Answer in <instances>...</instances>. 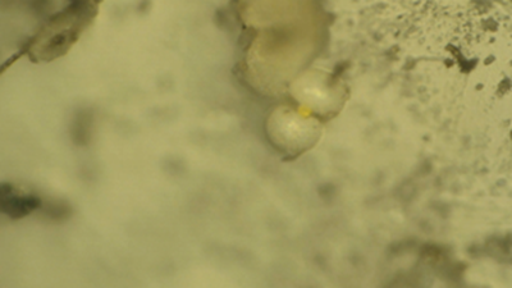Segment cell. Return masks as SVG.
I'll return each instance as SVG.
<instances>
[{
	"label": "cell",
	"mask_w": 512,
	"mask_h": 288,
	"mask_svg": "<svg viewBox=\"0 0 512 288\" xmlns=\"http://www.w3.org/2000/svg\"><path fill=\"white\" fill-rule=\"evenodd\" d=\"M96 9L94 4L76 2L70 4L66 11L58 13L41 29L32 40L30 56L35 61H52L63 56L75 43L85 27L93 21Z\"/></svg>",
	"instance_id": "6da1fadb"
},
{
	"label": "cell",
	"mask_w": 512,
	"mask_h": 288,
	"mask_svg": "<svg viewBox=\"0 0 512 288\" xmlns=\"http://www.w3.org/2000/svg\"><path fill=\"white\" fill-rule=\"evenodd\" d=\"M2 210L11 218H24L40 207V200L34 195L24 194L15 187L2 186Z\"/></svg>",
	"instance_id": "7a4b0ae2"
}]
</instances>
